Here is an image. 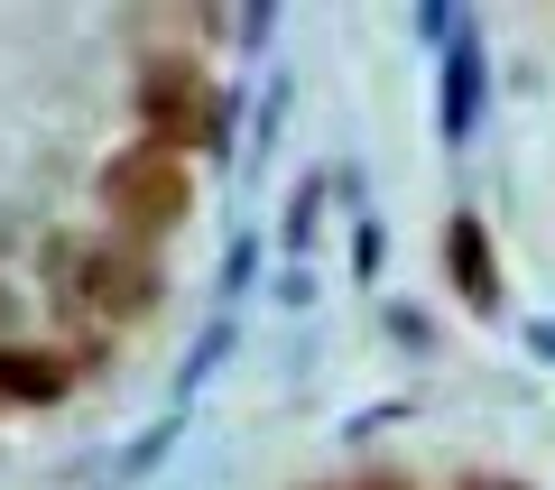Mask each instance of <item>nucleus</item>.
Segmentation results:
<instances>
[{
	"label": "nucleus",
	"mask_w": 555,
	"mask_h": 490,
	"mask_svg": "<svg viewBox=\"0 0 555 490\" xmlns=\"http://www.w3.org/2000/svg\"><path fill=\"white\" fill-rule=\"evenodd\" d=\"M47 296L75 324H130L158 306V259L139 241H93V232H56L47 241Z\"/></svg>",
	"instance_id": "nucleus-1"
},
{
	"label": "nucleus",
	"mask_w": 555,
	"mask_h": 490,
	"mask_svg": "<svg viewBox=\"0 0 555 490\" xmlns=\"http://www.w3.org/2000/svg\"><path fill=\"white\" fill-rule=\"evenodd\" d=\"M93 195H102V214L120 222V241H158V232H177V222L195 214V177H185V157L158 149V139L102 157Z\"/></svg>",
	"instance_id": "nucleus-2"
},
{
	"label": "nucleus",
	"mask_w": 555,
	"mask_h": 490,
	"mask_svg": "<svg viewBox=\"0 0 555 490\" xmlns=\"http://www.w3.org/2000/svg\"><path fill=\"white\" fill-rule=\"evenodd\" d=\"M139 130L158 149H222L232 102L195 56H158V65H139Z\"/></svg>",
	"instance_id": "nucleus-3"
},
{
	"label": "nucleus",
	"mask_w": 555,
	"mask_h": 490,
	"mask_svg": "<svg viewBox=\"0 0 555 490\" xmlns=\"http://www.w3.org/2000/svg\"><path fill=\"white\" fill-rule=\"evenodd\" d=\"M83 361H93L83 343H65V352H47V343H0V398H20V408H47V398L75 389Z\"/></svg>",
	"instance_id": "nucleus-4"
},
{
	"label": "nucleus",
	"mask_w": 555,
	"mask_h": 490,
	"mask_svg": "<svg viewBox=\"0 0 555 490\" xmlns=\"http://www.w3.org/2000/svg\"><path fill=\"white\" fill-rule=\"evenodd\" d=\"M444 269H454V287H463V306H473V314H491V306H500V269H491V232H481L473 214H454V222H444Z\"/></svg>",
	"instance_id": "nucleus-5"
},
{
	"label": "nucleus",
	"mask_w": 555,
	"mask_h": 490,
	"mask_svg": "<svg viewBox=\"0 0 555 490\" xmlns=\"http://www.w3.org/2000/svg\"><path fill=\"white\" fill-rule=\"evenodd\" d=\"M473 120H481V56H473V38L444 56V139H473Z\"/></svg>",
	"instance_id": "nucleus-6"
},
{
	"label": "nucleus",
	"mask_w": 555,
	"mask_h": 490,
	"mask_svg": "<svg viewBox=\"0 0 555 490\" xmlns=\"http://www.w3.org/2000/svg\"><path fill=\"white\" fill-rule=\"evenodd\" d=\"M10 314H20V306H10V287H0V343H10Z\"/></svg>",
	"instance_id": "nucleus-7"
},
{
	"label": "nucleus",
	"mask_w": 555,
	"mask_h": 490,
	"mask_svg": "<svg viewBox=\"0 0 555 490\" xmlns=\"http://www.w3.org/2000/svg\"><path fill=\"white\" fill-rule=\"evenodd\" d=\"M361 490H408V481H398V472H379V481H361Z\"/></svg>",
	"instance_id": "nucleus-8"
},
{
	"label": "nucleus",
	"mask_w": 555,
	"mask_h": 490,
	"mask_svg": "<svg viewBox=\"0 0 555 490\" xmlns=\"http://www.w3.org/2000/svg\"><path fill=\"white\" fill-rule=\"evenodd\" d=\"M491 490H509V481H491Z\"/></svg>",
	"instance_id": "nucleus-9"
}]
</instances>
